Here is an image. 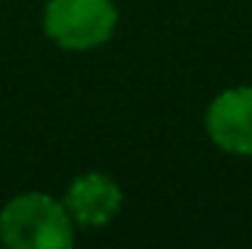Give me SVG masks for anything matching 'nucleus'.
<instances>
[{"label":"nucleus","instance_id":"nucleus-3","mask_svg":"<svg viewBox=\"0 0 252 249\" xmlns=\"http://www.w3.org/2000/svg\"><path fill=\"white\" fill-rule=\"evenodd\" d=\"M205 132L217 150L252 158V85L220 91L205 109Z\"/></svg>","mask_w":252,"mask_h":249},{"label":"nucleus","instance_id":"nucleus-4","mask_svg":"<svg viewBox=\"0 0 252 249\" xmlns=\"http://www.w3.org/2000/svg\"><path fill=\"white\" fill-rule=\"evenodd\" d=\"M64 208L73 217L76 229H103L109 226L124 208V190L115 176L88 170L79 173L64 190Z\"/></svg>","mask_w":252,"mask_h":249},{"label":"nucleus","instance_id":"nucleus-2","mask_svg":"<svg viewBox=\"0 0 252 249\" xmlns=\"http://www.w3.org/2000/svg\"><path fill=\"white\" fill-rule=\"evenodd\" d=\"M118 18L115 0H47L44 32L62 50L85 53L115 35Z\"/></svg>","mask_w":252,"mask_h":249},{"label":"nucleus","instance_id":"nucleus-1","mask_svg":"<svg viewBox=\"0 0 252 249\" xmlns=\"http://www.w3.org/2000/svg\"><path fill=\"white\" fill-rule=\"evenodd\" d=\"M0 241L12 249H67L76 241V223L62 199L27 190L3 205Z\"/></svg>","mask_w":252,"mask_h":249}]
</instances>
